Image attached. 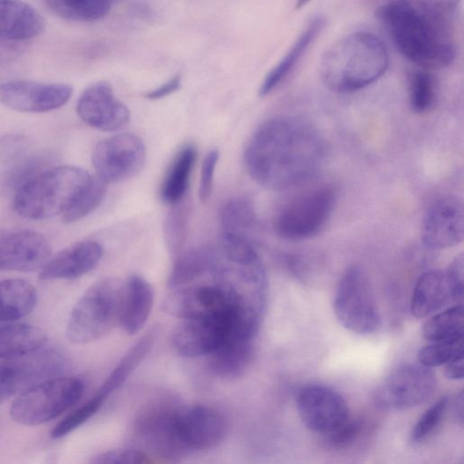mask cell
<instances>
[{"instance_id": "b9f144b4", "label": "cell", "mask_w": 464, "mask_h": 464, "mask_svg": "<svg viewBox=\"0 0 464 464\" xmlns=\"http://www.w3.org/2000/svg\"><path fill=\"white\" fill-rule=\"evenodd\" d=\"M219 159V151L217 149L209 150L202 162L200 180L198 185V198L206 202L210 198L213 188L215 169Z\"/></svg>"}, {"instance_id": "1f68e13d", "label": "cell", "mask_w": 464, "mask_h": 464, "mask_svg": "<svg viewBox=\"0 0 464 464\" xmlns=\"http://www.w3.org/2000/svg\"><path fill=\"white\" fill-rule=\"evenodd\" d=\"M410 104L417 113L428 112L436 102L437 82L426 69L413 72L410 76Z\"/></svg>"}, {"instance_id": "9c48e42d", "label": "cell", "mask_w": 464, "mask_h": 464, "mask_svg": "<svg viewBox=\"0 0 464 464\" xmlns=\"http://www.w3.org/2000/svg\"><path fill=\"white\" fill-rule=\"evenodd\" d=\"M436 376L421 364H404L391 372L373 391L372 400L382 410L405 411L424 403L433 393Z\"/></svg>"}, {"instance_id": "8d00e7d4", "label": "cell", "mask_w": 464, "mask_h": 464, "mask_svg": "<svg viewBox=\"0 0 464 464\" xmlns=\"http://www.w3.org/2000/svg\"><path fill=\"white\" fill-rule=\"evenodd\" d=\"M105 400L96 392L93 397L58 422L53 429L51 437L60 439L82 425L100 410Z\"/></svg>"}, {"instance_id": "ffe728a7", "label": "cell", "mask_w": 464, "mask_h": 464, "mask_svg": "<svg viewBox=\"0 0 464 464\" xmlns=\"http://www.w3.org/2000/svg\"><path fill=\"white\" fill-rule=\"evenodd\" d=\"M154 303V289L139 275L125 281L120 324L128 334H138L146 324Z\"/></svg>"}, {"instance_id": "7a4b0ae2", "label": "cell", "mask_w": 464, "mask_h": 464, "mask_svg": "<svg viewBox=\"0 0 464 464\" xmlns=\"http://www.w3.org/2000/svg\"><path fill=\"white\" fill-rule=\"evenodd\" d=\"M375 18L397 50L422 69H441L456 57L451 18L424 7L418 0H370Z\"/></svg>"}, {"instance_id": "9a60e30c", "label": "cell", "mask_w": 464, "mask_h": 464, "mask_svg": "<svg viewBox=\"0 0 464 464\" xmlns=\"http://www.w3.org/2000/svg\"><path fill=\"white\" fill-rule=\"evenodd\" d=\"M76 111L87 125L106 132H116L125 128L130 120L128 107L119 101L110 83L97 82L80 95Z\"/></svg>"}, {"instance_id": "60d3db41", "label": "cell", "mask_w": 464, "mask_h": 464, "mask_svg": "<svg viewBox=\"0 0 464 464\" xmlns=\"http://www.w3.org/2000/svg\"><path fill=\"white\" fill-rule=\"evenodd\" d=\"M27 140L21 134H6L0 137V161L14 164L26 156Z\"/></svg>"}, {"instance_id": "3957f363", "label": "cell", "mask_w": 464, "mask_h": 464, "mask_svg": "<svg viewBox=\"0 0 464 464\" xmlns=\"http://www.w3.org/2000/svg\"><path fill=\"white\" fill-rule=\"evenodd\" d=\"M388 66L383 42L372 33L358 31L339 39L323 53L319 72L330 91L351 93L376 82Z\"/></svg>"}, {"instance_id": "4dcf8cb0", "label": "cell", "mask_w": 464, "mask_h": 464, "mask_svg": "<svg viewBox=\"0 0 464 464\" xmlns=\"http://www.w3.org/2000/svg\"><path fill=\"white\" fill-rule=\"evenodd\" d=\"M422 336L429 342L463 336V305L455 304L425 321Z\"/></svg>"}, {"instance_id": "5b68a950", "label": "cell", "mask_w": 464, "mask_h": 464, "mask_svg": "<svg viewBox=\"0 0 464 464\" xmlns=\"http://www.w3.org/2000/svg\"><path fill=\"white\" fill-rule=\"evenodd\" d=\"M125 282L108 276L92 284L79 298L69 315L65 335L72 344H86L120 324Z\"/></svg>"}, {"instance_id": "484cf974", "label": "cell", "mask_w": 464, "mask_h": 464, "mask_svg": "<svg viewBox=\"0 0 464 464\" xmlns=\"http://www.w3.org/2000/svg\"><path fill=\"white\" fill-rule=\"evenodd\" d=\"M37 293L34 286L21 278L0 281V322L18 320L34 308Z\"/></svg>"}, {"instance_id": "f546056e", "label": "cell", "mask_w": 464, "mask_h": 464, "mask_svg": "<svg viewBox=\"0 0 464 464\" xmlns=\"http://www.w3.org/2000/svg\"><path fill=\"white\" fill-rule=\"evenodd\" d=\"M219 221L223 228L222 232L246 237V233L256 223V213L253 202L245 197L228 199L221 208Z\"/></svg>"}, {"instance_id": "7bdbcfd3", "label": "cell", "mask_w": 464, "mask_h": 464, "mask_svg": "<svg viewBox=\"0 0 464 464\" xmlns=\"http://www.w3.org/2000/svg\"><path fill=\"white\" fill-rule=\"evenodd\" d=\"M451 288V301L454 304H462L464 289V258L459 254L454 257L446 268Z\"/></svg>"}, {"instance_id": "8fae6325", "label": "cell", "mask_w": 464, "mask_h": 464, "mask_svg": "<svg viewBox=\"0 0 464 464\" xmlns=\"http://www.w3.org/2000/svg\"><path fill=\"white\" fill-rule=\"evenodd\" d=\"M242 309L181 320L171 336L175 350L185 357L208 355L224 342L234 339L236 324Z\"/></svg>"}, {"instance_id": "7402d4cb", "label": "cell", "mask_w": 464, "mask_h": 464, "mask_svg": "<svg viewBox=\"0 0 464 464\" xmlns=\"http://www.w3.org/2000/svg\"><path fill=\"white\" fill-rule=\"evenodd\" d=\"M324 24L325 19L322 15H315L310 19L287 53L264 78L258 91L259 96H266L284 82L321 33Z\"/></svg>"}, {"instance_id": "7dc6e473", "label": "cell", "mask_w": 464, "mask_h": 464, "mask_svg": "<svg viewBox=\"0 0 464 464\" xmlns=\"http://www.w3.org/2000/svg\"><path fill=\"white\" fill-rule=\"evenodd\" d=\"M444 368V374L447 378L454 381L462 380L464 376L463 355L447 362Z\"/></svg>"}, {"instance_id": "d6986e66", "label": "cell", "mask_w": 464, "mask_h": 464, "mask_svg": "<svg viewBox=\"0 0 464 464\" xmlns=\"http://www.w3.org/2000/svg\"><path fill=\"white\" fill-rule=\"evenodd\" d=\"M44 29V17L29 4L22 0H0V40H29Z\"/></svg>"}, {"instance_id": "2e32d148", "label": "cell", "mask_w": 464, "mask_h": 464, "mask_svg": "<svg viewBox=\"0 0 464 464\" xmlns=\"http://www.w3.org/2000/svg\"><path fill=\"white\" fill-rule=\"evenodd\" d=\"M51 256L47 238L30 229H0V271L41 269Z\"/></svg>"}, {"instance_id": "bcb514c9", "label": "cell", "mask_w": 464, "mask_h": 464, "mask_svg": "<svg viewBox=\"0 0 464 464\" xmlns=\"http://www.w3.org/2000/svg\"><path fill=\"white\" fill-rule=\"evenodd\" d=\"M180 85L181 76L179 74H176L159 87L146 92L144 96L146 99L151 101L160 100L178 91Z\"/></svg>"}, {"instance_id": "d4e9b609", "label": "cell", "mask_w": 464, "mask_h": 464, "mask_svg": "<svg viewBox=\"0 0 464 464\" xmlns=\"http://www.w3.org/2000/svg\"><path fill=\"white\" fill-rule=\"evenodd\" d=\"M196 159L197 149L192 144L177 153L160 186V196L165 204L172 205L185 198Z\"/></svg>"}, {"instance_id": "ab89813d", "label": "cell", "mask_w": 464, "mask_h": 464, "mask_svg": "<svg viewBox=\"0 0 464 464\" xmlns=\"http://www.w3.org/2000/svg\"><path fill=\"white\" fill-rule=\"evenodd\" d=\"M94 464H145L152 460L140 450H114L102 452L91 460Z\"/></svg>"}, {"instance_id": "ac0fdd59", "label": "cell", "mask_w": 464, "mask_h": 464, "mask_svg": "<svg viewBox=\"0 0 464 464\" xmlns=\"http://www.w3.org/2000/svg\"><path fill=\"white\" fill-rule=\"evenodd\" d=\"M103 254L96 240L84 239L63 248L47 260L40 269L42 280L73 279L92 271Z\"/></svg>"}, {"instance_id": "5bb4252c", "label": "cell", "mask_w": 464, "mask_h": 464, "mask_svg": "<svg viewBox=\"0 0 464 464\" xmlns=\"http://www.w3.org/2000/svg\"><path fill=\"white\" fill-rule=\"evenodd\" d=\"M72 92L67 83L9 81L0 84V103L21 112H46L66 104Z\"/></svg>"}, {"instance_id": "30bf717a", "label": "cell", "mask_w": 464, "mask_h": 464, "mask_svg": "<svg viewBox=\"0 0 464 464\" xmlns=\"http://www.w3.org/2000/svg\"><path fill=\"white\" fill-rule=\"evenodd\" d=\"M227 430L226 418L212 407L190 405L173 409L172 430L182 456L215 448L225 438Z\"/></svg>"}, {"instance_id": "6da1fadb", "label": "cell", "mask_w": 464, "mask_h": 464, "mask_svg": "<svg viewBox=\"0 0 464 464\" xmlns=\"http://www.w3.org/2000/svg\"><path fill=\"white\" fill-rule=\"evenodd\" d=\"M326 154L324 138L303 118L280 115L264 121L244 153L249 177L265 188L284 190L311 179Z\"/></svg>"}, {"instance_id": "d590c367", "label": "cell", "mask_w": 464, "mask_h": 464, "mask_svg": "<svg viewBox=\"0 0 464 464\" xmlns=\"http://www.w3.org/2000/svg\"><path fill=\"white\" fill-rule=\"evenodd\" d=\"M106 183L97 176L82 197L62 216L64 223L77 221L92 212L102 201Z\"/></svg>"}, {"instance_id": "277c9868", "label": "cell", "mask_w": 464, "mask_h": 464, "mask_svg": "<svg viewBox=\"0 0 464 464\" xmlns=\"http://www.w3.org/2000/svg\"><path fill=\"white\" fill-rule=\"evenodd\" d=\"M94 176L71 165L49 167L15 189L14 208L28 219L63 215L88 189Z\"/></svg>"}, {"instance_id": "cb8c5ba5", "label": "cell", "mask_w": 464, "mask_h": 464, "mask_svg": "<svg viewBox=\"0 0 464 464\" xmlns=\"http://www.w3.org/2000/svg\"><path fill=\"white\" fill-rule=\"evenodd\" d=\"M46 336L40 328L27 324L0 325V360H13L30 354L44 344Z\"/></svg>"}, {"instance_id": "7c38bea8", "label": "cell", "mask_w": 464, "mask_h": 464, "mask_svg": "<svg viewBox=\"0 0 464 464\" xmlns=\"http://www.w3.org/2000/svg\"><path fill=\"white\" fill-rule=\"evenodd\" d=\"M146 160L142 140L132 133H119L96 144L92 162L96 176L106 184L124 181L137 175Z\"/></svg>"}, {"instance_id": "e575fe53", "label": "cell", "mask_w": 464, "mask_h": 464, "mask_svg": "<svg viewBox=\"0 0 464 464\" xmlns=\"http://www.w3.org/2000/svg\"><path fill=\"white\" fill-rule=\"evenodd\" d=\"M450 404L449 398L443 396L430 406L412 427L410 433L411 442L420 444L430 437L444 420Z\"/></svg>"}, {"instance_id": "8992f818", "label": "cell", "mask_w": 464, "mask_h": 464, "mask_svg": "<svg viewBox=\"0 0 464 464\" xmlns=\"http://www.w3.org/2000/svg\"><path fill=\"white\" fill-rule=\"evenodd\" d=\"M83 391L84 383L79 378H50L19 392L11 404L10 415L23 425L45 423L74 405Z\"/></svg>"}, {"instance_id": "ba28073f", "label": "cell", "mask_w": 464, "mask_h": 464, "mask_svg": "<svg viewBox=\"0 0 464 464\" xmlns=\"http://www.w3.org/2000/svg\"><path fill=\"white\" fill-rule=\"evenodd\" d=\"M334 311L348 331L371 334L379 330L382 320L369 280L359 266H351L337 285Z\"/></svg>"}, {"instance_id": "e0dca14e", "label": "cell", "mask_w": 464, "mask_h": 464, "mask_svg": "<svg viewBox=\"0 0 464 464\" xmlns=\"http://www.w3.org/2000/svg\"><path fill=\"white\" fill-rule=\"evenodd\" d=\"M421 239L433 249L459 244L464 237V208L455 197H443L430 205L421 222Z\"/></svg>"}, {"instance_id": "603a6c76", "label": "cell", "mask_w": 464, "mask_h": 464, "mask_svg": "<svg viewBox=\"0 0 464 464\" xmlns=\"http://www.w3.org/2000/svg\"><path fill=\"white\" fill-rule=\"evenodd\" d=\"M208 355V368L212 373L226 379L238 377L252 362V340H227Z\"/></svg>"}, {"instance_id": "f6af8a7d", "label": "cell", "mask_w": 464, "mask_h": 464, "mask_svg": "<svg viewBox=\"0 0 464 464\" xmlns=\"http://www.w3.org/2000/svg\"><path fill=\"white\" fill-rule=\"evenodd\" d=\"M424 7L438 14L453 17L461 0H418Z\"/></svg>"}, {"instance_id": "52a82bcc", "label": "cell", "mask_w": 464, "mask_h": 464, "mask_svg": "<svg viewBox=\"0 0 464 464\" xmlns=\"http://www.w3.org/2000/svg\"><path fill=\"white\" fill-rule=\"evenodd\" d=\"M336 202L329 184L308 188L287 201L277 212L274 228L281 237L297 241L316 235L326 224Z\"/></svg>"}, {"instance_id": "74e56055", "label": "cell", "mask_w": 464, "mask_h": 464, "mask_svg": "<svg viewBox=\"0 0 464 464\" xmlns=\"http://www.w3.org/2000/svg\"><path fill=\"white\" fill-rule=\"evenodd\" d=\"M47 156L31 155L25 156L13 167L8 174V183L15 189L30 180L48 167Z\"/></svg>"}, {"instance_id": "681fc988", "label": "cell", "mask_w": 464, "mask_h": 464, "mask_svg": "<svg viewBox=\"0 0 464 464\" xmlns=\"http://www.w3.org/2000/svg\"><path fill=\"white\" fill-rule=\"evenodd\" d=\"M311 0H296L295 1V8L296 10H300L301 8L305 6Z\"/></svg>"}, {"instance_id": "83f0119b", "label": "cell", "mask_w": 464, "mask_h": 464, "mask_svg": "<svg viewBox=\"0 0 464 464\" xmlns=\"http://www.w3.org/2000/svg\"><path fill=\"white\" fill-rule=\"evenodd\" d=\"M154 332H150L145 334L130 349L97 391V393L106 399L125 382L151 349L154 343Z\"/></svg>"}, {"instance_id": "d6a6232c", "label": "cell", "mask_w": 464, "mask_h": 464, "mask_svg": "<svg viewBox=\"0 0 464 464\" xmlns=\"http://www.w3.org/2000/svg\"><path fill=\"white\" fill-rule=\"evenodd\" d=\"M188 205L184 198L172 204L166 216L163 234L168 250L172 256H178L183 246L188 220Z\"/></svg>"}, {"instance_id": "4fadbf2b", "label": "cell", "mask_w": 464, "mask_h": 464, "mask_svg": "<svg viewBox=\"0 0 464 464\" xmlns=\"http://www.w3.org/2000/svg\"><path fill=\"white\" fill-rule=\"evenodd\" d=\"M295 405L303 423L312 431L326 434L349 417L343 396L322 384H308L298 390Z\"/></svg>"}, {"instance_id": "f35d334b", "label": "cell", "mask_w": 464, "mask_h": 464, "mask_svg": "<svg viewBox=\"0 0 464 464\" xmlns=\"http://www.w3.org/2000/svg\"><path fill=\"white\" fill-rule=\"evenodd\" d=\"M362 430V420L348 417L335 429L324 434V444L333 450L347 448L356 440Z\"/></svg>"}, {"instance_id": "44dd1931", "label": "cell", "mask_w": 464, "mask_h": 464, "mask_svg": "<svg viewBox=\"0 0 464 464\" xmlns=\"http://www.w3.org/2000/svg\"><path fill=\"white\" fill-rule=\"evenodd\" d=\"M452 303L451 288L446 269L424 272L417 280L411 300V312L417 318H423L440 311Z\"/></svg>"}, {"instance_id": "836d02e7", "label": "cell", "mask_w": 464, "mask_h": 464, "mask_svg": "<svg viewBox=\"0 0 464 464\" xmlns=\"http://www.w3.org/2000/svg\"><path fill=\"white\" fill-rule=\"evenodd\" d=\"M460 355H463L462 337L430 342L419 351L417 357L420 364L431 369Z\"/></svg>"}, {"instance_id": "4316f807", "label": "cell", "mask_w": 464, "mask_h": 464, "mask_svg": "<svg viewBox=\"0 0 464 464\" xmlns=\"http://www.w3.org/2000/svg\"><path fill=\"white\" fill-rule=\"evenodd\" d=\"M215 248L210 246H198L177 256L169 277L170 287L195 282L213 268Z\"/></svg>"}, {"instance_id": "ee69618b", "label": "cell", "mask_w": 464, "mask_h": 464, "mask_svg": "<svg viewBox=\"0 0 464 464\" xmlns=\"http://www.w3.org/2000/svg\"><path fill=\"white\" fill-rule=\"evenodd\" d=\"M21 385L11 361L0 363V402L21 392Z\"/></svg>"}, {"instance_id": "f1b7e54d", "label": "cell", "mask_w": 464, "mask_h": 464, "mask_svg": "<svg viewBox=\"0 0 464 464\" xmlns=\"http://www.w3.org/2000/svg\"><path fill=\"white\" fill-rule=\"evenodd\" d=\"M59 17L75 22H92L106 16L115 0H45Z\"/></svg>"}, {"instance_id": "c3c4849f", "label": "cell", "mask_w": 464, "mask_h": 464, "mask_svg": "<svg viewBox=\"0 0 464 464\" xmlns=\"http://www.w3.org/2000/svg\"><path fill=\"white\" fill-rule=\"evenodd\" d=\"M453 413L456 420L462 424L463 423V392H459L452 404Z\"/></svg>"}]
</instances>
